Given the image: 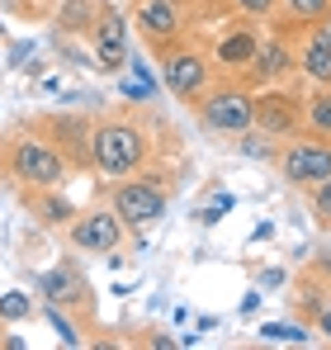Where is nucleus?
I'll use <instances>...</instances> for the list:
<instances>
[{"label":"nucleus","mask_w":331,"mask_h":350,"mask_svg":"<svg viewBox=\"0 0 331 350\" xmlns=\"http://www.w3.org/2000/svg\"><path fill=\"white\" fill-rule=\"evenodd\" d=\"M142 157H147V142H142L137 128H128V123H109V128L95 133V166H100L105 175L137 171Z\"/></svg>","instance_id":"f257e3e1"},{"label":"nucleus","mask_w":331,"mask_h":350,"mask_svg":"<svg viewBox=\"0 0 331 350\" xmlns=\"http://www.w3.org/2000/svg\"><path fill=\"white\" fill-rule=\"evenodd\" d=\"M199 118L213 133H246L256 123V100L246 90H218V95H209L199 105Z\"/></svg>","instance_id":"f03ea898"},{"label":"nucleus","mask_w":331,"mask_h":350,"mask_svg":"<svg viewBox=\"0 0 331 350\" xmlns=\"http://www.w3.org/2000/svg\"><path fill=\"white\" fill-rule=\"evenodd\" d=\"M114 213L128 223V228H147L166 213V194L152 185V180H128L114 189Z\"/></svg>","instance_id":"7ed1b4c3"},{"label":"nucleus","mask_w":331,"mask_h":350,"mask_svg":"<svg viewBox=\"0 0 331 350\" xmlns=\"http://www.w3.org/2000/svg\"><path fill=\"white\" fill-rule=\"evenodd\" d=\"M331 175V147L327 142H293L284 152V180L298 189H317Z\"/></svg>","instance_id":"20e7f679"},{"label":"nucleus","mask_w":331,"mask_h":350,"mask_svg":"<svg viewBox=\"0 0 331 350\" xmlns=\"http://www.w3.org/2000/svg\"><path fill=\"white\" fill-rule=\"evenodd\" d=\"M14 171L24 185H62V175H66V161L57 157L53 147H43V142H19L14 147Z\"/></svg>","instance_id":"39448f33"},{"label":"nucleus","mask_w":331,"mask_h":350,"mask_svg":"<svg viewBox=\"0 0 331 350\" xmlns=\"http://www.w3.org/2000/svg\"><path fill=\"white\" fill-rule=\"evenodd\" d=\"M118 237H123V218L118 213H81L76 223H71V246L76 251H114L118 246Z\"/></svg>","instance_id":"423d86ee"},{"label":"nucleus","mask_w":331,"mask_h":350,"mask_svg":"<svg viewBox=\"0 0 331 350\" xmlns=\"http://www.w3.org/2000/svg\"><path fill=\"white\" fill-rule=\"evenodd\" d=\"M161 76H166V90H170V95L194 100V95L204 90L209 66H204L199 53H166V57H161Z\"/></svg>","instance_id":"0eeeda50"},{"label":"nucleus","mask_w":331,"mask_h":350,"mask_svg":"<svg viewBox=\"0 0 331 350\" xmlns=\"http://www.w3.org/2000/svg\"><path fill=\"white\" fill-rule=\"evenodd\" d=\"M95 57H100V71H123V66H128V24H123L118 10H105V14H100Z\"/></svg>","instance_id":"6e6552de"},{"label":"nucleus","mask_w":331,"mask_h":350,"mask_svg":"<svg viewBox=\"0 0 331 350\" xmlns=\"http://www.w3.org/2000/svg\"><path fill=\"white\" fill-rule=\"evenodd\" d=\"M137 29L147 38H175L180 33V5L175 0H137Z\"/></svg>","instance_id":"1a4fd4ad"},{"label":"nucleus","mask_w":331,"mask_h":350,"mask_svg":"<svg viewBox=\"0 0 331 350\" xmlns=\"http://www.w3.org/2000/svg\"><path fill=\"white\" fill-rule=\"evenodd\" d=\"M256 118L270 128V133H289L293 128V100L289 95H265V100H256Z\"/></svg>","instance_id":"9d476101"},{"label":"nucleus","mask_w":331,"mask_h":350,"mask_svg":"<svg viewBox=\"0 0 331 350\" xmlns=\"http://www.w3.org/2000/svg\"><path fill=\"white\" fill-rule=\"evenodd\" d=\"M251 66H256V76H261V81H275V76H284V71L293 66V57H289V48H284V43H265V48H256Z\"/></svg>","instance_id":"9b49d317"},{"label":"nucleus","mask_w":331,"mask_h":350,"mask_svg":"<svg viewBox=\"0 0 331 350\" xmlns=\"http://www.w3.org/2000/svg\"><path fill=\"white\" fill-rule=\"evenodd\" d=\"M313 81H331V38L327 33H317L308 48H303V62H298Z\"/></svg>","instance_id":"f8f14e48"},{"label":"nucleus","mask_w":331,"mask_h":350,"mask_svg":"<svg viewBox=\"0 0 331 350\" xmlns=\"http://www.w3.org/2000/svg\"><path fill=\"white\" fill-rule=\"evenodd\" d=\"M256 33L251 29H237L232 38H222V48H218V57L227 62V66H251V57H256Z\"/></svg>","instance_id":"ddd939ff"},{"label":"nucleus","mask_w":331,"mask_h":350,"mask_svg":"<svg viewBox=\"0 0 331 350\" xmlns=\"http://www.w3.org/2000/svg\"><path fill=\"white\" fill-rule=\"evenodd\" d=\"M43 293H48V303H71V298H81V280L71 270H53V275H43Z\"/></svg>","instance_id":"4468645a"},{"label":"nucleus","mask_w":331,"mask_h":350,"mask_svg":"<svg viewBox=\"0 0 331 350\" xmlns=\"http://www.w3.org/2000/svg\"><path fill=\"white\" fill-rule=\"evenodd\" d=\"M308 123H313V133H331V90L308 100Z\"/></svg>","instance_id":"2eb2a0df"},{"label":"nucleus","mask_w":331,"mask_h":350,"mask_svg":"<svg viewBox=\"0 0 331 350\" xmlns=\"http://www.w3.org/2000/svg\"><path fill=\"white\" fill-rule=\"evenodd\" d=\"M284 5L293 10V19H313V24L331 14V0H284Z\"/></svg>","instance_id":"dca6fc26"},{"label":"nucleus","mask_w":331,"mask_h":350,"mask_svg":"<svg viewBox=\"0 0 331 350\" xmlns=\"http://www.w3.org/2000/svg\"><path fill=\"white\" fill-rule=\"evenodd\" d=\"M261 336H265V341H308V336H303L298 327H289V322H265Z\"/></svg>","instance_id":"f3484780"},{"label":"nucleus","mask_w":331,"mask_h":350,"mask_svg":"<svg viewBox=\"0 0 331 350\" xmlns=\"http://www.w3.org/2000/svg\"><path fill=\"white\" fill-rule=\"evenodd\" d=\"M48 317H53V332H62V341H66V346H81V336H76V332H71V322H66V317H62V312H57L53 303H48Z\"/></svg>","instance_id":"a211bd4d"},{"label":"nucleus","mask_w":331,"mask_h":350,"mask_svg":"<svg viewBox=\"0 0 331 350\" xmlns=\"http://www.w3.org/2000/svg\"><path fill=\"white\" fill-rule=\"evenodd\" d=\"M313 204H317V218H322V223H331V175L317 185V199H313Z\"/></svg>","instance_id":"6ab92c4d"},{"label":"nucleus","mask_w":331,"mask_h":350,"mask_svg":"<svg viewBox=\"0 0 331 350\" xmlns=\"http://www.w3.org/2000/svg\"><path fill=\"white\" fill-rule=\"evenodd\" d=\"M0 312H5V317H24V312H29V298L10 293V298H0Z\"/></svg>","instance_id":"aec40b11"},{"label":"nucleus","mask_w":331,"mask_h":350,"mask_svg":"<svg viewBox=\"0 0 331 350\" xmlns=\"http://www.w3.org/2000/svg\"><path fill=\"white\" fill-rule=\"evenodd\" d=\"M232 5H237L241 14H270V5H275V0H232Z\"/></svg>","instance_id":"412c9836"},{"label":"nucleus","mask_w":331,"mask_h":350,"mask_svg":"<svg viewBox=\"0 0 331 350\" xmlns=\"http://www.w3.org/2000/svg\"><path fill=\"white\" fill-rule=\"evenodd\" d=\"M322 327H327V336H331V308H322Z\"/></svg>","instance_id":"4be33fe9"},{"label":"nucleus","mask_w":331,"mask_h":350,"mask_svg":"<svg viewBox=\"0 0 331 350\" xmlns=\"http://www.w3.org/2000/svg\"><path fill=\"white\" fill-rule=\"evenodd\" d=\"M322 270H331V251H327V256H322Z\"/></svg>","instance_id":"5701e85b"}]
</instances>
